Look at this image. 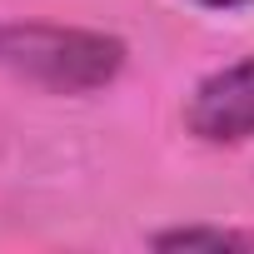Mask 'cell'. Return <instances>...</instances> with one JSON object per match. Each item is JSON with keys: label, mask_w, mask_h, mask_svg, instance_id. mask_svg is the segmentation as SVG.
<instances>
[{"label": "cell", "mask_w": 254, "mask_h": 254, "mask_svg": "<svg viewBox=\"0 0 254 254\" xmlns=\"http://www.w3.org/2000/svg\"><path fill=\"white\" fill-rule=\"evenodd\" d=\"M0 70L60 95H90L125 70V40L65 25H0Z\"/></svg>", "instance_id": "obj_1"}, {"label": "cell", "mask_w": 254, "mask_h": 254, "mask_svg": "<svg viewBox=\"0 0 254 254\" xmlns=\"http://www.w3.org/2000/svg\"><path fill=\"white\" fill-rule=\"evenodd\" d=\"M185 125L204 145H244V140H254V55L204 75L185 100Z\"/></svg>", "instance_id": "obj_2"}, {"label": "cell", "mask_w": 254, "mask_h": 254, "mask_svg": "<svg viewBox=\"0 0 254 254\" xmlns=\"http://www.w3.org/2000/svg\"><path fill=\"white\" fill-rule=\"evenodd\" d=\"M160 249H194V244H214V249H254V234L244 229H165L155 234Z\"/></svg>", "instance_id": "obj_3"}, {"label": "cell", "mask_w": 254, "mask_h": 254, "mask_svg": "<svg viewBox=\"0 0 254 254\" xmlns=\"http://www.w3.org/2000/svg\"><path fill=\"white\" fill-rule=\"evenodd\" d=\"M194 5H204V10H244L254 0H194Z\"/></svg>", "instance_id": "obj_4"}]
</instances>
